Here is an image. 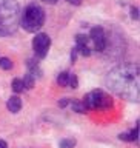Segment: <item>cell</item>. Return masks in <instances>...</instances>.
<instances>
[{
	"mask_svg": "<svg viewBox=\"0 0 140 148\" xmlns=\"http://www.w3.org/2000/svg\"><path fill=\"white\" fill-rule=\"evenodd\" d=\"M51 46V39L46 32H39L34 37V42H32V48H34L36 57L37 59H43L46 54H48V49Z\"/></svg>",
	"mask_w": 140,
	"mask_h": 148,
	"instance_id": "obj_5",
	"label": "cell"
},
{
	"mask_svg": "<svg viewBox=\"0 0 140 148\" xmlns=\"http://www.w3.org/2000/svg\"><path fill=\"white\" fill-rule=\"evenodd\" d=\"M0 148H8V143L5 140H2V139H0Z\"/></svg>",
	"mask_w": 140,
	"mask_h": 148,
	"instance_id": "obj_19",
	"label": "cell"
},
{
	"mask_svg": "<svg viewBox=\"0 0 140 148\" xmlns=\"http://www.w3.org/2000/svg\"><path fill=\"white\" fill-rule=\"evenodd\" d=\"M74 145H76V140H74V139H62L59 143L60 148H74Z\"/></svg>",
	"mask_w": 140,
	"mask_h": 148,
	"instance_id": "obj_15",
	"label": "cell"
},
{
	"mask_svg": "<svg viewBox=\"0 0 140 148\" xmlns=\"http://www.w3.org/2000/svg\"><path fill=\"white\" fill-rule=\"evenodd\" d=\"M83 103H85L86 110H108L114 105V100L106 91L103 90H92L83 97Z\"/></svg>",
	"mask_w": 140,
	"mask_h": 148,
	"instance_id": "obj_4",
	"label": "cell"
},
{
	"mask_svg": "<svg viewBox=\"0 0 140 148\" xmlns=\"http://www.w3.org/2000/svg\"><path fill=\"white\" fill-rule=\"evenodd\" d=\"M69 3H72V5H80V0H68Z\"/></svg>",
	"mask_w": 140,
	"mask_h": 148,
	"instance_id": "obj_20",
	"label": "cell"
},
{
	"mask_svg": "<svg viewBox=\"0 0 140 148\" xmlns=\"http://www.w3.org/2000/svg\"><path fill=\"white\" fill-rule=\"evenodd\" d=\"M8 110L11 113H18L22 110V99L18 96H12L8 100Z\"/></svg>",
	"mask_w": 140,
	"mask_h": 148,
	"instance_id": "obj_10",
	"label": "cell"
},
{
	"mask_svg": "<svg viewBox=\"0 0 140 148\" xmlns=\"http://www.w3.org/2000/svg\"><path fill=\"white\" fill-rule=\"evenodd\" d=\"M89 39L92 40V45H94V49L102 53V51L106 49L108 46V37H106V32L102 26H94L89 32Z\"/></svg>",
	"mask_w": 140,
	"mask_h": 148,
	"instance_id": "obj_6",
	"label": "cell"
},
{
	"mask_svg": "<svg viewBox=\"0 0 140 148\" xmlns=\"http://www.w3.org/2000/svg\"><path fill=\"white\" fill-rule=\"evenodd\" d=\"M69 103H71V106H72V110L76 111V113H86V106H85V103H83L82 100H77V99H74V100H71L69 102Z\"/></svg>",
	"mask_w": 140,
	"mask_h": 148,
	"instance_id": "obj_12",
	"label": "cell"
},
{
	"mask_svg": "<svg viewBox=\"0 0 140 148\" xmlns=\"http://www.w3.org/2000/svg\"><path fill=\"white\" fill-rule=\"evenodd\" d=\"M0 68L2 69H11L12 68V62H11V59H8V57H2L0 59Z\"/></svg>",
	"mask_w": 140,
	"mask_h": 148,
	"instance_id": "obj_16",
	"label": "cell"
},
{
	"mask_svg": "<svg viewBox=\"0 0 140 148\" xmlns=\"http://www.w3.org/2000/svg\"><path fill=\"white\" fill-rule=\"evenodd\" d=\"M22 80H23V85H25V90H31V88L34 86V83H36V77L29 73H26L25 79H22Z\"/></svg>",
	"mask_w": 140,
	"mask_h": 148,
	"instance_id": "obj_14",
	"label": "cell"
},
{
	"mask_svg": "<svg viewBox=\"0 0 140 148\" xmlns=\"http://www.w3.org/2000/svg\"><path fill=\"white\" fill-rule=\"evenodd\" d=\"M69 102H71V99H68V97H65V99H60V100H59V106H60V108H65V106L69 105Z\"/></svg>",
	"mask_w": 140,
	"mask_h": 148,
	"instance_id": "obj_17",
	"label": "cell"
},
{
	"mask_svg": "<svg viewBox=\"0 0 140 148\" xmlns=\"http://www.w3.org/2000/svg\"><path fill=\"white\" fill-rule=\"evenodd\" d=\"M18 23V3L16 0H0V37L14 34Z\"/></svg>",
	"mask_w": 140,
	"mask_h": 148,
	"instance_id": "obj_2",
	"label": "cell"
},
{
	"mask_svg": "<svg viewBox=\"0 0 140 148\" xmlns=\"http://www.w3.org/2000/svg\"><path fill=\"white\" fill-rule=\"evenodd\" d=\"M57 83L60 86H71V88H77L79 85V80H77V76L72 73H68V71H63L59 74L57 77Z\"/></svg>",
	"mask_w": 140,
	"mask_h": 148,
	"instance_id": "obj_8",
	"label": "cell"
},
{
	"mask_svg": "<svg viewBox=\"0 0 140 148\" xmlns=\"http://www.w3.org/2000/svg\"><path fill=\"white\" fill-rule=\"evenodd\" d=\"M139 131H137V127H134L129 133H122L120 134V140H126V142H137V139H139Z\"/></svg>",
	"mask_w": 140,
	"mask_h": 148,
	"instance_id": "obj_11",
	"label": "cell"
},
{
	"mask_svg": "<svg viewBox=\"0 0 140 148\" xmlns=\"http://www.w3.org/2000/svg\"><path fill=\"white\" fill-rule=\"evenodd\" d=\"M131 17L134 20H139V9L136 6H131Z\"/></svg>",
	"mask_w": 140,
	"mask_h": 148,
	"instance_id": "obj_18",
	"label": "cell"
},
{
	"mask_svg": "<svg viewBox=\"0 0 140 148\" xmlns=\"http://www.w3.org/2000/svg\"><path fill=\"white\" fill-rule=\"evenodd\" d=\"M43 2H46V3H55L57 0H43Z\"/></svg>",
	"mask_w": 140,
	"mask_h": 148,
	"instance_id": "obj_21",
	"label": "cell"
},
{
	"mask_svg": "<svg viewBox=\"0 0 140 148\" xmlns=\"http://www.w3.org/2000/svg\"><path fill=\"white\" fill-rule=\"evenodd\" d=\"M26 66H28V73L32 74L36 79H37V77H42V69L39 68L37 57H36V59H28V60H26Z\"/></svg>",
	"mask_w": 140,
	"mask_h": 148,
	"instance_id": "obj_9",
	"label": "cell"
},
{
	"mask_svg": "<svg viewBox=\"0 0 140 148\" xmlns=\"http://www.w3.org/2000/svg\"><path fill=\"white\" fill-rule=\"evenodd\" d=\"M12 91L16 92V94H20V92L25 91V85H23V80L22 79H14L12 80Z\"/></svg>",
	"mask_w": 140,
	"mask_h": 148,
	"instance_id": "obj_13",
	"label": "cell"
},
{
	"mask_svg": "<svg viewBox=\"0 0 140 148\" xmlns=\"http://www.w3.org/2000/svg\"><path fill=\"white\" fill-rule=\"evenodd\" d=\"M43 23H45V11L42 9V6L36 3L28 5L22 14V20H20L23 29L28 32H37L42 29Z\"/></svg>",
	"mask_w": 140,
	"mask_h": 148,
	"instance_id": "obj_3",
	"label": "cell"
},
{
	"mask_svg": "<svg viewBox=\"0 0 140 148\" xmlns=\"http://www.w3.org/2000/svg\"><path fill=\"white\" fill-rule=\"evenodd\" d=\"M76 49L77 53H80L82 56H88L91 54V48H89V37L85 34H77L76 36Z\"/></svg>",
	"mask_w": 140,
	"mask_h": 148,
	"instance_id": "obj_7",
	"label": "cell"
},
{
	"mask_svg": "<svg viewBox=\"0 0 140 148\" xmlns=\"http://www.w3.org/2000/svg\"><path fill=\"white\" fill-rule=\"evenodd\" d=\"M106 85L117 96L131 102L140 97V68L137 63H123L111 69L106 76Z\"/></svg>",
	"mask_w": 140,
	"mask_h": 148,
	"instance_id": "obj_1",
	"label": "cell"
}]
</instances>
